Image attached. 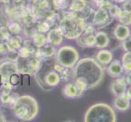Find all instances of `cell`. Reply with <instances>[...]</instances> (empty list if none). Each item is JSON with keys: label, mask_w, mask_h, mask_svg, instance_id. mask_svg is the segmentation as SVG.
I'll use <instances>...</instances> for the list:
<instances>
[{"label": "cell", "mask_w": 131, "mask_h": 122, "mask_svg": "<svg viewBox=\"0 0 131 122\" xmlns=\"http://www.w3.org/2000/svg\"><path fill=\"white\" fill-rule=\"evenodd\" d=\"M74 79H78L86 84L88 89H93L102 82L104 70L101 64L94 58H83L79 60L73 69Z\"/></svg>", "instance_id": "obj_1"}, {"label": "cell", "mask_w": 131, "mask_h": 122, "mask_svg": "<svg viewBox=\"0 0 131 122\" xmlns=\"http://www.w3.org/2000/svg\"><path fill=\"white\" fill-rule=\"evenodd\" d=\"M86 23V20L78 13L65 10L63 11V16L58 28L65 38L76 40L83 33Z\"/></svg>", "instance_id": "obj_2"}, {"label": "cell", "mask_w": 131, "mask_h": 122, "mask_svg": "<svg viewBox=\"0 0 131 122\" xmlns=\"http://www.w3.org/2000/svg\"><path fill=\"white\" fill-rule=\"evenodd\" d=\"M11 108L16 118L23 121L34 120L39 112V106L37 100L30 95L19 96Z\"/></svg>", "instance_id": "obj_3"}, {"label": "cell", "mask_w": 131, "mask_h": 122, "mask_svg": "<svg viewBox=\"0 0 131 122\" xmlns=\"http://www.w3.org/2000/svg\"><path fill=\"white\" fill-rule=\"evenodd\" d=\"M85 122H115L116 116L112 107L106 103H99L90 107L84 116Z\"/></svg>", "instance_id": "obj_4"}, {"label": "cell", "mask_w": 131, "mask_h": 122, "mask_svg": "<svg viewBox=\"0 0 131 122\" xmlns=\"http://www.w3.org/2000/svg\"><path fill=\"white\" fill-rule=\"evenodd\" d=\"M56 62L62 66L73 69L79 60V53L73 47L64 46L56 51Z\"/></svg>", "instance_id": "obj_5"}, {"label": "cell", "mask_w": 131, "mask_h": 122, "mask_svg": "<svg viewBox=\"0 0 131 122\" xmlns=\"http://www.w3.org/2000/svg\"><path fill=\"white\" fill-rule=\"evenodd\" d=\"M77 43L82 48H90L94 47L95 42V28L90 24L86 23L85 29L82 35L76 39Z\"/></svg>", "instance_id": "obj_6"}, {"label": "cell", "mask_w": 131, "mask_h": 122, "mask_svg": "<svg viewBox=\"0 0 131 122\" xmlns=\"http://www.w3.org/2000/svg\"><path fill=\"white\" fill-rule=\"evenodd\" d=\"M112 20V18L110 16L107 10L101 7H98V9L94 13L92 25L94 26L98 27V29H102L108 24H110Z\"/></svg>", "instance_id": "obj_7"}, {"label": "cell", "mask_w": 131, "mask_h": 122, "mask_svg": "<svg viewBox=\"0 0 131 122\" xmlns=\"http://www.w3.org/2000/svg\"><path fill=\"white\" fill-rule=\"evenodd\" d=\"M56 51H57L56 49V47L52 46L51 44L47 43L45 46L40 48H37L34 56L38 58V60H41L42 62H44L49 60V59H51V57L55 56Z\"/></svg>", "instance_id": "obj_8"}, {"label": "cell", "mask_w": 131, "mask_h": 122, "mask_svg": "<svg viewBox=\"0 0 131 122\" xmlns=\"http://www.w3.org/2000/svg\"><path fill=\"white\" fill-rule=\"evenodd\" d=\"M128 85L126 83L125 76H119L116 77V79L112 81V83L110 85V90L112 94L116 96H119L123 94L127 90Z\"/></svg>", "instance_id": "obj_9"}, {"label": "cell", "mask_w": 131, "mask_h": 122, "mask_svg": "<svg viewBox=\"0 0 131 122\" xmlns=\"http://www.w3.org/2000/svg\"><path fill=\"white\" fill-rule=\"evenodd\" d=\"M37 50L33 42L30 38H25L23 41V45L22 47L18 50V54H19L20 58L22 59H29L34 55V53Z\"/></svg>", "instance_id": "obj_10"}, {"label": "cell", "mask_w": 131, "mask_h": 122, "mask_svg": "<svg viewBox=\"0 0 131 122\" xmlns=\"http://www.w3.org/2000/svg\"><path fill=\"white\" fill-rule=\"evenodd\" d=\"M64 35L62 34L60 29L57 27H54L49 30V32L47 34V43L51 44L54 47H59L62 44L64 41Z\"/></svg>", "instance_id": "obj_11"}, {"label": "cell", "mask_w": 131, "mask_h": 122, "mask_svg": "<svg viewBox=\"0 0 131 122\" xmlns=\"http://www.w3.org/2000/svg\"><path fill=\"white\" fill-rule=\"evenodd\" d=\"M18 69L16 63L5 60L0 64V74L2 75V81L8 80L9 76L12 73H17Z\"/></svg>", "instance_id": "obj_12"}, {"label": "cell", "mask_w": 131, "mask_h": 122, "mask_svg": "<svg viewBox=\"0 0 131 122\" xmlns=\"http://www.w3.org/2000/svg\"><path fill=\"white\" fill-rule=\"evenodd\" d=\"M113 105L116 110L121 112L127 111L130 107V99L129 98L126 93L121 94L119 96H116Z\"/></svg>", "instance_id": "obj_13"}, {"label": "cell", "mask_w": 131, "mask_h": 122, "mask_svg": "<svg viewBox=\"0 0 131 122\" xmlns=\"http://www.w3.org/2000/svg\"><path fill=\"white\" fill-rule=\"evenodd\" d=\"M107 72L108 75L112 77H119L121 75H122L124 69L122 67V64L120 60H112L109 64L107 66Z\"/></svg>", "instance_id": "obj_14"}, {"label": "cell", "mask_w": 131, "mask_h": 122, "mask_svg": "<svg viewBox=\"0 0 131 122\" xmlns=\"http://www.w3.org/2000/svg\"><path fill=\"white\" fill-rule=\"evenodd\" d=\"M95 60L99 64L106 66L109 64L112 61V60H113V55L108 50L102 49L97 53V55L95 56Z\"/></svg>", "instance_id": "obj_15"}, {"label": "cell", "mask_w": 131, "mask_h": 122, "mask_svg": "<svg viewBox=\"0 0 131 122\" xmlns=\"http://www.w3.org/2000/svg\"><path fill=\"white\" fill-rule=\"evenodd\" d=\"M62 94L64 97L68 99H73L80 98L78 90L73 82L66 84L64 88L62 89Z\"/></svg>", "instance_id": "obj_16"}, {"label": "cell", "mask_w": 131, "mask_h": 122, "mask_svg": "<svg viewBox=\"0 0 131 122\" xmlns=\"http://www.w3.org/2000/svg\"><path fill=\"white\" fill-rule=\"evenodd\" d=\"M130 34H130V29L129 28V26L122 25V24H120L117 25L114 30L115 38L117 40L121 41V42L125 40L127 38H129Z\"/></svg>", "instance_id": "obj_17"}, {"label": "cell", "mask_w": 131, "mask_h": 122, "mask_svg": "<svg viewBox=\"0 0 131 122\" xmlns=\"http://www.w3.org/2000/svg\"><path fill=\"white\" fill-rule=\"evenodd\" d=\"M109 45V38L105 32L99 31L95 33V42H94V47L99 49H103Z\"/></svg>", "instance_id": "obj_18"}, {"label": "cell", "mask_w": 131, "mask_h": 122, "mask_svg": "<svg viewBox=\"0 0 131 122\" xmlns=\"http://www.w3.org/2000/svg\"><path fill=\"white\" fill-rule=\"evenodd\" d=\"M23 38L20 34L18 35H12L10 38L7 41V45L8 50H15L18 51L23 45Z\"/></svg>", "instance_id": "obj_19"}, {"label": "cell", "mask_w": 131, "mask_h": 122, "mask_svg": "<svg viewBox=\"0 0 131 122\" xmlns=\"http://www.w3.org/2000/svg\"><path fill=\"white\" fill-rule=\"evenodd\" d=\"M88 6V3L86 0H71L69 11L75 13H80L85 10Z\"/></svg>", "instance_id": "obj_20"}, {"label": "cell", "mask_w": 131, "mask_h": 122, "mask_svg": "<svg viewBox=\"0 0 131 122\" xmlns=\"http://www.w3.org/2000/svg\"><path fill=\"white\" fill-rule=\"evenodd\" d=\"M5 25L12 35H18L23 31V25L18 20H6Z\"/></svg>", "instance_id": "obj_21"}, {"label": "cell", "mask_w": 131, "mask_h": 122, "mask_svg": "<svg viewBox=\"0 0 131 122\" xmlns=\"http://www.w3.org/2000/svg\"><path fill=\"white\" fill-rule=\"evenodd\" d=\"M31 41L33 42L34 45L37 47L40 48L43 46H45L47 43V35L44 34H41L39 32H36L34 33L32 36L30 37Z\"/></svg>", "instance_id": "obj_22"}, {"label": "cell", "mask_w": 131, "mask_h": 122, "mask_svg": "<svg viewBox=\"0 0 131 122\" xmlns=\"http://www.w3.org/2000/svg\"><path fill=\"white\" fill-rule=\"evenodd\" d=\"M18 97H19V95L16 93H12V92L7 94H0V102L4 105H9L11 107Z\"/></svg>", "instance_id": "obj_23"}, {"label": "cell", "mask_w": 131, "mask_h": 122, "mask_svg": "<svg viewBox=\"0 0 131 122\" xmlns=\"http://www.w3.org/2000/svg\"><path fill=\"white\" fill-rule=\"evenodd\" d=\"M71 0H51L52 8L57 12L67 10L69 7Z\"/></svg>", "instance_id": "obj_24"}, {"label": "cell", "mask_w": 131, "mask_h": 122, "mask_svg": "<svg viewBox=\"0 0 131 122\" xmlns=\"http://www.w3.org/2000/svg\"><path fill=\"white\" fill-rule=\"evenodd\" d=\"M27 64H28L29 69L32 72V74H34L41 68L42 62L41 60H39L38 58H36L35 56H33L30 58L27 59Z\"/></svg>", "instance_id": "obj_25"}, {"label": "cell", "mask_w": 131, "mask_h": 122, "mask_svg": "<svg viewBox=\"0 0 131 122\" xmlns=\"http://www.w3.org/2000/svg\"><path fill=\"white\" fill-rule=\"evenodd\" d=\"M121 64L125 73L131 72V51H126L124 54L121 60Z\"/></svg>", "instance_id": "obj_26"}, {"label": "cell", "mask_w": 131, "mask_h": 122, "mask_svg": "<svg viewBox=\"0 0 131 122\" xmlns=\"http://www.w3.org/2000/svg\"><path fill=\"white\" fill-rule=\"evenodd\" d=\"M116 19L119 20L121 24L129 26L131 25V13L122 10Z\"/></svg>", "instance_id": "obj_27"}, {"label": "cell", "mask_w": 131, "mask_h": 122, "mask_svg": "<svg viewBox=\"0 0 131 122\" xmlns=\"http://www.w3.org/2000/svg\"><path fill=\"white\" fill-rule=\"evenodd\" d=\"M35 26H36V29H37L38 32L41 34H47L49 32V30L51 29V25L44 20H38L37 23H36Z\"/></svg>", "instance_id": "obj_28"}, {"label": "cell", "mask_w": 131, "mask_h": 122, "mask_svg": "<svg viewBox=\"0 0 131 122\" xmlns=\"http://www.w3.org/2000/svg\"><path fill=\"white\" fill-rule=\"evenodd\" d=\"M61 81H64V82H68L69 81H70L72 78H74L73 76V69H69V68H64L60 73Z\"/></svg>", "instance_id": "obj_29"}, {"label": "cell", "mask_w": 131, "mask_h": 122, "mask_svg": "<svg viewBox=\"0 0 131 122\" xmlns=\"http://www.w3.org/2000/svg\"><path fill=\"white\" fill-rule=\"evenodd\" d=\"M74 84L76 85L77 89H78V93H79V95L80 97H82L83 95V94L86 91V90H88L87 88V85L86 84H85L84 81H81V80H78V79H74Z\"/></svg>", "instance_id": "obj_30"}, {"label": "cell", "mask_w": 131, "mask_h": 122, "mask_svg": "<svg viewBox=\"0 0 131 122\" xmlns=\"http://www.w3.org/2000/svg\"><path fill=\"white\" fill-rule=\"evenodd\" d=\"M8 52V47L6 42L0 41V62L7 60V54Z\"/></svg>", "instance_id": "obj_31"}, {"label": "cell", "mask_w": 131, "mask_h": 122, "mask_svg": "<svg viewBox=\"0 0 131 122\" xmlns=\"http://www.w3.org/2000/svg\"><path fill=\"white\" fill-rule=\"evenodd\" d=\"M12 34L7 29V26L5 25H3L0 26V41L2 42H7L10 38Z\"/></svg>", "instance_id": "obj_32"}, {"label": "cell", "mask_w": 131, "mask_h": 122, "mask_svg": "<svg viewBox=\"0 0 131 122\" xmlns=\"http://www.w3.org/2000/svg\"><path fill=\"white\" fill-rule=\"evenodd\" d=\"M8 81L12 86L16 88L19 85H20V74L19 73L11 74L8 77Z\"/></svg>", "instance_id": "obj_33"}, {"label": "cell", "mask_w": 131, "mask_h": 122, "mask_svg": "<svg viewBox=\"0 0 131 122\" xmlns=\"http://www.w3.org/2000/svg\"><path fill=\"white\" fill-rule=\"evenodd\" d=\"M121 11H122V9L119 6H117L115 3H112L111 7L108 9V13H109L110 16L113 19V18H117Z\"/></svg>", "instance_id": "obj_34"}, {"label": "cell", "mask_w": 131, "mask_h": 122, "mask_svg": "<svg viewBox=\"0 0 131 122\" xmlns=\"http://www.w3.org/2000/svg\"><path fill=\"white\" fill-rule=\"evenodd\" d=\"M19 58L20 56L17 51H15V50H8V52L7 54V60L16 63L17 60H19Z\"/></svg>", "instance_id": "obj_35"}, {"label": "cell", "mask_w": 131, "mask_h": 122, "mask_svg": "<svg viewBox=\"0 0 131 122\" xmlns=\"http://www.w3.org/2000/svg\"><path fill=\"white\" fill-rule=\"evenodd\" d=\"M20 85L22 86H29L30 85L29 74H20Z\"/></svg>", "instance_id": "obj_36"}, {"label": "cell", "mask_w": 131, "mask_h": 122, "mask_svg": "<svg viewBox=\"0 0 131 122\" xmlns=\"http://www.w3.org/2000/svg\"><path fill=\"white\" fill-rule=\"evenodd\" d=\"M112 4V3L110 1V0H101L100 2H99L97 3V7L106 9V10L108 11V9L111 7Z\"/></svg>", "instance_id": "obj_37"}, {"label": "cell", "mask_w": 131, "mask_h": 122, "mask_svg": "<svg viewBox=\"0 0 131 122\" xmlns=\"http://www.w3.org/2000/svg\"><path fill=\"white\" fill-rule=\"evenodd\" d=\"M122 48L125 52L131 51V34L129 35V38L122 41Z\"/></svg>", "instance_id": "obj_38"}, {"label": "cell", "mask_w": 131, "mask_h": 122, "mask_svg": "<svg viewBox=\"0 0 131 122\" xmlns=\"http://www.w3.org/2000/svg\"><path fill=\"white\" fill-rule=\"evenodd\" d=\"M121 4H122V10L131 13V0H125Z\"/></svg>", "instance_id": "obj_39"}, {"label": "cell", "mask_w": 131, "mask_h": 122, "mask_svg": "<svg viewBox=\"0 0 131 122\" xmlns=\"http://www.w3.org/2000/svg\"><path fill=\"white\" fill-rule=\"evenodd\" d=\"M64 66H62L61 64H59V63H56V64H53V68H52V69H54V70H55L56 72H57V73H60V72L63 70V69H64Z\"/></svg>", "instance_id": "obj_40"}, {"label": "cell", "mask_w": 131, "mask_h": 122, "mask_svg": "<svg viewBox=\"0 0 131 122\" xmlns=\"http://www.w3.org/2000/svg\"><path fill=\"white\" fill-rule=\"evenodd\" d=\"M125 80H126V83H127V85L131 86V72L128 73L127 76H125Z\"/></svg>", "instance_id": "obj_41"}, {"label": "cell", "mask_w": 131, "mask_h": 122, "mask_svg": "<svg viewBox=\"0 0 131 122\" xmlns=\"http://www.w3.org/2000/svg\"><path fill=\"white\" fill-rule=\"evenodd\" d=\"M25 1V0H12V3H14V4H21V3H24Z\"/></svg>", "instance_id": "obj_42"}, {"label": "cell", "mask_w": 131, "mask_h": 122, "mask_svg": "<svg viewBox=\"0 0 131 122\" xmlns=\"http://www.w3.org/2000/svg\"><path fill=\"white\" fill-rule=\"evenodd\" d=\"M12 3V0H0V3L3 4V5H7Z\"/></svg>", "instance_id": "obj_43"}, {"label": "cell", "mask_w": 131, "mask_h": 122, "mask_svg": "<svg viewBox=\"0 0 131 122\" xmlns=\"http://www.w3.org/2000/svg\"><path fill=\"white\" fill-rule=\"evenodd\" d=\"M25 1L27 3H30V4H33V5H35V4L38 2V0H25Z\"/></svg>", "instance_id": "obj_44"}, {"label": "cell", "mask_w": 131, "mask_h": 122, "mask_svg": "<svg viewBox=\"0 0 131 122\" xmlns=\"http://www.w3.org/2000/svg\"><path fill=\"white\" fill-rule=\"evenodd\" d=\"M5 19L3 18V15L0 13V25H5Z\"/></svg>", "instance_id": "obj_45"}, {"label": "cell", "mask_w": 131, "mask_h": 122, "mask_svg": "<svg viewBox=\"0 0 131 122\" xmlns=\"http://www.w3.org/2000/svg\"><path fill=\"white\" fill-rule=\"evenodd\" d=\"M126 94L128 95L129 98L131 100V86H129V88H127V90H126Z\"/></svg>", "instance_id": "obj_46"}, {"label": "cell", "mask_w": 131, "mask_h": 122, "mask_svg": "<svg viewBox=\"0 0 131 122\" xmlns=\"http://www.w3.org/2000/svg\"><path fill=\"white\" fill-rule=\"evenodd\" d=\"M110 1L112 3H115V4H117V3H123L125 0H110Z\"/></svg>", "instance_id": "obj_47"}, {"label": "cell", "mask_w": 131, "mask_h": 122, "mask_svg": "<svg viewBox=\"0 0 131 122\" xmlns=\"http://www.w3.org/2000/svg\"><path fill=\"white\" fill-rule=\"evenodd\" d=\"M101 1V0H93V2H94V3H95L96 4L99 3V2H100Z\"/></svg>", "instance_id": "obj_48"}, {"label": "cell", "mask_w": 131, "mask_h": 122, "mask_svg": "<svg viewBox=\"0 0 131 122\" xmlns=\"http://www.w3.org/2000/svg\"><path fill=\"white\" fill-rule=\"evenodd\" d=\"M1 84H2V75L0 74V86H1Z\"/></svg>", "instance_id": "obj_49"}, {"label": "cell", "mask_w": 131, "mask_h": 122, "mask_svg": "<svg viewBox=\"0 0 131 122\" xmlns=\"http://www.w3.org/2000/svg\"><path fill=\"white\" fill-rule=\"evenodd\" d=\"M2 119H3V117L2 114H1V113H0V121H2V120H3Z\"/></svg>", "instance_id": "obj_50"}, {"label": "cell", "mask_w": 131, "mask_h": 122, "mask_svg": "<svg viewBox=\"0 0 131 122\" xmlns=\"http://www.w3.org/2000/svg\"><path fill=\"white\" fill-rule=\"evenodd\" d=\"M0 26H1V25H0Z\"/></svg>", "instance_id": "obj_51"}]
</instances>
